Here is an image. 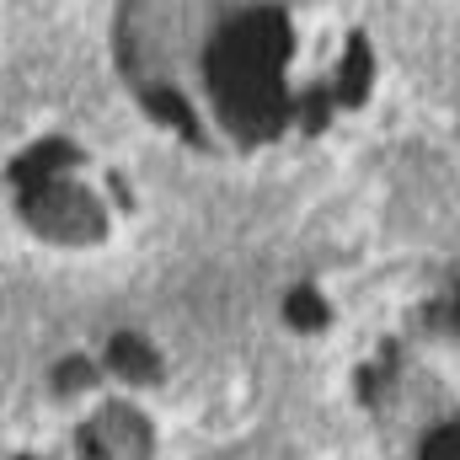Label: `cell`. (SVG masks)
Instances as JSON below:
<instances>
[{"mask_svg":"<svg viewBox=\"0 0 460 460\" xmlns=\"http://www.w3.org/2000/svg\"><path fill=\"white\" fill-rule=\"evenodd\" d=\"M113 70L145 123L209 161H289L375 113L358 0H118Z\"/></svg>","mask_w":460,"mask_h":460,"instance_id":"obj_1","label":"cell"},{"mask_svg":"<svg viewBox=\"0 0 460 460\" xmlns=\"http://www.w3.org/2000/svg\"><path fill=\"white\" fill-rule=\"evenodd\" d=\"M343 396L369 460H460V268L418 273L364 311Z\"/></svg>","mask_w":460,"mask_h":460,"instance_id":"obj_2","label":"cell"},{"mask_svg":"<svg viewBox=\"0 0 460 460\" xmlns=\"http://www.w3.org/2000/svg\"><path fill=\"white\" fill-rule=\"evenodd\" d=\"M5 460H166V380L139 332L59 353Z\"/></svg>","mask_w":460,"mask_h":460,"instance_id":"obj_3","label":"cell"},{"mask_svg":"<svg viewBox=\"0 0 460 460\" xmlns=\"http://www.w3.org/2000/svg\"><path fill=\"white\" fill-rule=\"evenodd\" d=\"M5 199L16 226L38 246L86 257V252H113L139 220V193L134 177L113 155L92 150L75 134H38L27 139L11 166H5Z\"/></svg>","mask_w":460,"mask_h":460,"instance_id":"obj_4","label":"cell"}]
</instances>
